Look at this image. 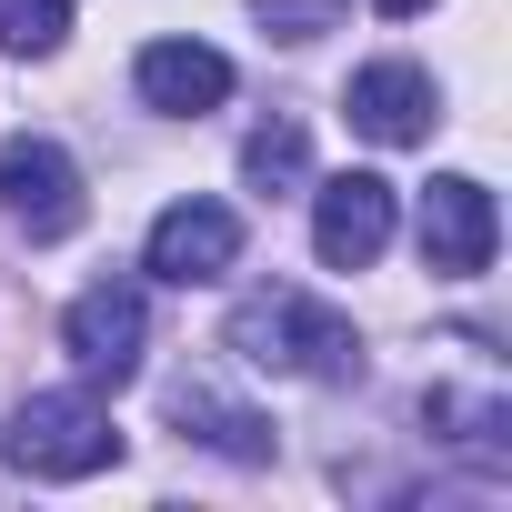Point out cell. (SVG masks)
Instances as JSON below:
<instances>
[{
    "label": "cell",
    "instance_id": "obj_6",
    "mask_svg": "<svg viewBox=\"0 0 512 512\" xmlns=\"http://www.w3.org/2000/svg\"><path fill=\"white\" fill-rule=\"evenodd\" d=\"M492 241H502L492 191H482L472 171H442V181L422 191V272L472 282V272H492Z\"/></svg>",
    "mask_w": 512,
    "mask_h": 512
},
{
    "label": "cell",
    "instance_id": "obj_13",
    "mask_svg": "<svg viewBox=\"0 0 512 512\" xmlns=\"http://www.w3.org/2000/svg\"><path fill=\"white\" fill-rule=\"evenodd\" d=\"M61 41H71V0H0V51L51 61Z\"/></svg>",
    "mask_w": 512,
    "mask_h": 512
},
{
    "label": "cell",
    "instance_id": "obj_11",
    "mask_svg": "<svg viewBox=\"0 0 512 512\" xmlns=\"http://www.w3.org/2000/svg\"><path fill=\"white\" fill-rule=\"evenodd\" d=\"M302 171H312V141H302V121H262V131L241 141V181L262 191V201H282Z\"/></svg>",
    "mask_w": 512,
    "mask_h": 512
},
{
    "label": "cell",
    "instance_id": "obj_4",
    "mask_svg": "<svg viewBox=\"0 0 512 512\" xmlns=\"http://www.w3.org/2000/svg\"><path fill=\"white\" fill-rule=\"evenodd\" d=\"M0 211H11L21 241H71L81 231V161L41 131L0 141Z\"/></svg>",
    "mask_w": 512,
    "mask_h": 512
},
{
    "label": "cell",
    "instance_id": "obj_10",
    "mask_svg": "<svg viewBox=\"0 0 512 512\" xmlns=\"http://www.w3.org/2000/svg\"><path fill=\"white\" fill-rule=\"evenodd\" d=\"M141 101L171 111V121H201V111L231 101V61H221L211 41H151V51H141Z\"/></svg>",
    "mask_w": 512,
    "mask_h": 512
},
{
    "label": "cell",
    "instance_id": "obj_12",
    "mask_svg": "<svg viewBox=\"0 0 512 512\" xmlns=\"http://www.w3.org/2000/svg\"><path fill=\"white\" fill-rule=\"evenodd\" d=\"M422 432H442V442H472V452H502V432H512V412L482 392V402H462V392H422Z\"/></svg>",
    "mask_w": 512,
    "mask_h": 512
},
{
    "label": "cell",
    "instance_id": "obj_9",
    "mask_svg": "<svg viewBox=\"0 0 512 512\" xmlns=\"http://www.w3.org/2000/svg\"><path fill=\"white\" fill-rule=\"evenodd\" d=\"M171 432L181 442H201V452H221V462H272V422L251 412V402H231L221 382H171Z\"/></svg>",
    "mask_w": 512,
    "mask_h": 512
},
{
    "label": "cell",
    "instance_id": "obj_1",
    "mask_svg": "<svg viewBox=\"0 0 512 512\" xmlns=\"http://www.w3.org/2000/svg\"><path fill=\"white\" fill-rule=\"evenodd\" d=\"M231 352H241L251 372H292V382H332V392L362 382V332H352L332 302L292 292V282L231 302Z\"/></svg>",
    "mask_w": 512,
    "mask_h": 512
},
{
    "label": "cell",
    "instance_id": "obj_15",
    "mask_svg": "<svg viewBox=\"0 0 512 512\" xmlns=\"http://www.w3.org/2000/svg\"><path fill=\"white\" fill-rule=\"evenodd\" d=\"M372 11H392V21H412V11H432V0H372Z\"/></svg>",
    "mask_w": 512,
    "mask_h": 512
},
{
    "label": "cell",
    "instance_id": "obj_14",
    "mask_svg": "<svg viewBox=\"0 0 512 512\" xmlns=\"http://www.w3.org/2000/svg\"><path fill=\"white\" fill-rule=\"evenodd\" d=\"M251 21H262L272 41H322L342 21V0H251Z\"/></svg>",
    "mask_w": 512,
    "mask_h": 512
},
{
    "label": "cell",
    "instance_id": "obj_2",
    "mask_svg": "<svg viewBox=\"0 0 512 512\" xmlns=\"http://www.w3.org/2000/svg\"><path fill=\"white\" fill-rule=\"evenodd\" d=\"M121 462V432L91 392H31L11 412V472L21 482H91Z\"/></svg>",
    "mask_w": 512,
    "mask_h": 512
},
{
    "label": "cell",
    "instance_id": "obj_7",
    "mask_svg": "<svg viewBox=\"0 0 512 512\" xmlns=\"http://www.w3.org/2000/svg\"><path fill=\"white\" fill-rule=\"evenodd\" d=\"M312 251L332 272H372L392 251V181L382 171H332L312 191Z\"/></svg>",
    "mask_w": 512,
    "mask_h": 512
},
{
    "label": "cell",
    "instance_id": "obj_3",
    "mask_svg": "<svg viewBox=\"0 0 512 512\" xmlns=\"http://www.w3.org/2000/svg\"><path fill=\"white\" fill-rule=\"evenodd\" d=\"M61 352L81 362L91 392H121V382L141 372V352H151V302H141V282H91V292L61 312Z\"/></svg>",
    "mask_w": 512,
    "mask_h": 512
},
{
    "label": "cell",
    "instance_id": "obj_5",
    "mask_svg": "<svg viewBox=\"0 0 512 512\" xmlns=\"http://www.w3.org/2000/svg\"><path fill=\"white\" fill-rule=\"evenodd\" d=\"M241 262V211L231 201H171L161 221H151V251H141V272L151 282H171V292H191V282H221Z\"/></svg>",
    "mask_w": 512,
    "mask_h": 512
},
{
    "label": "cell",
    "instance_id": "obj_8",
    "mask_svg": "<svg viewBox=\"0 0 512 512\" xmlns=\"http://www.w3.org/2000/svg\"><path fill=\"white\" fill-rule=\"evenodd\" d=\"M342 111H352V131H362V141H382V151H412V141H432V121H442V91H432V71H412V61H372V71H352Z\"/></svg>",
    "mask_w": 512,
    "mask_h": 512
}]
</instances>
